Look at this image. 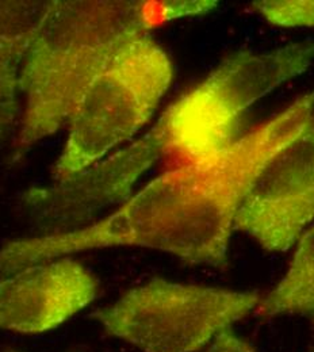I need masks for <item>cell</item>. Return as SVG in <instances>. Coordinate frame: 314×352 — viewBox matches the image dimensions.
Returning <instances> with one entry per match:
<instances>
[{
	"mask_svg": "<svg viewBox=\"0 0 314 352\" xmlns=\"http://www.w3.org/2000/svg\"><path fill=\"white\" fill-rule=\"evenodd\" d=\"M205 352H256V350L229 328L221 332Z\"/></svg>",
	"mask_w": 314,
	"mask_h": 352,
	"instance_id": "obj_12",
	"label": "cell"
},
{
	"mask_svg": "<svg viewBox=\"0 0 314 352\" xmlns=\"http://www.w3.org/2000/svg\"><path fill=\"white\" fill-rule=\"evenodd\" d=\"M49 3L0 0V148L19 129L23 111L21 69Z\"/></svg>",
	"mask_w": 314,
	"mask_h": 352,
	"instance_id": "obj_9",
	"label": "cell"
},
{
	"mask_svg": "<svg viewBox=\"0 0 314 352\" xmlns=\"http://www.w3.org/2000/svg\"><path fill=\"white\" fill-rule=\"evenodd\" d=\"M314 220V116L256 176L234 229L271 252H286Z\"/></svg>",
	"mask_w": 314,
	"mask_h": 352,
	"instance_id": "obj_7",
	"label": "cell"
},
{
	"mask_svg": "<svg viewBox=\"0 0 314 352\" xmlns=\"http://www.w3.org/2000/svg\"><path fill=\"white\" fill-rule=\"evenodd\" d=\"M256 313L263 318L290 314L314 320V225L300 237L287 272Z\"/></svg>",
	"mask_w": 314,
	"mask_h": 352,
	"instance_id": "obj_10",
	"label": "cell"
},
{
	"mask_svg": "<svg viewBox=\"0 0 314 352\" xmlns=\"http://www.w3.org/2000/svg\"><path fill=\"white\" fill-rule=\"evenodd\" d=\"M3 352H21V351H18V350H14V349H5V350H4V351Z\"/></svg>",
	"mask_w": 314,
	"mask_h": 352,
	"instance_id": "obj_13",
	"label": "cell"
},
{
	"mask_svg": "<svg viewBox=\"0 0 314 352\" xmlns=\"http://www.w3.org/2000/svg\"><path fill=\"white\" fill-rule=\"evenodd\" d=\"M260 304L258 292L181 285L155 278L91 317L144 352H195Z\"/></svg>",
	"mask_w": 314,
	"mask_h": 352,
	"instance_id": "obj_5",
	"label": "cell"
},
{
	"mask_svg": "<svg viewBox=\"0 0 314 352\" xmlns=\"http://www.w3.org/2000/svg\"><path fill=\"white\" fill-rule=\"evenodd\" d=\"M313 116L314 89L223 151L155 177L114 213L89 226L4 244L0 278L72 254L122 245L225 268L234 217L248 188Z\"/></svg>",
	"mask_w": 314,
	"mask_h": 352,
	"instance_id": "obj_1",
	"label": "cell"
},
{
	"mask_svg": "<svg viewBox=\"0 0 314 352\" xmlns=\"http://www.w3.org/2000/svg\"><path fill=\"white\" fill-rule=\"evenodd\" d=\"M96 294V279L72 258L26 267L0 278V329L49 332L87 308Z\"/></svg>",
	"mask_w": 314,
	"mask_h": 352,
	"instance_id": "obj_8",
	"label": "cell"
},
{
	"mask_svg": "<svg viewBox=\"0 0 314 352\" xmlns=\"http://www.w3.org/2000/svg\"><path fill=\"white\" fill-rule=\"evenodd\" d=\"M314 61V43L291 44L267 53L240 52L160 117L167 153L187 162L212 156L240 138L247 110Z\"/></svg>",
	"mask_w": 314,
	"mask_h": 352,
	"instance_id": "obj_4",
	"label": "cell"
},
{
	"mask_svg": "<svg viewBox=\"0 0 314 352\" xmlns=\"http://www.w3.org/2000/svg\"><path fill=\"white\" fill-rule=\"evenodd\" d=\"M167 153L164 129L157 124L131 146L102 159L80 174L34 187L21 195V209L36 236L65 234L99 220L109 208L124 204L132 188L161 155Z\"/></svg>",
	"mask_w": 314,
	"mask_h": 352,
	"instance_id": "obj_6",
	"label": "cell"
},
{
	"mask_svg": "<svg viewBox=\"0 0 314 352\" xmlns=\"http://www.w3.org/2000/svg\"><path fill=\"white\" fill-rule=\"evenodd\" d=\"M172 76L168 54L149 33L124 45L76 102L53 180L80 174L132 138L153 116Z\"/></svg>",
	"mask_w": 314,
	"mask_h": 352,
	"instance_id": "obj_3",
	"label": "cell"
},
{
	"mask_svg": "<svg viewBox=\"0 0 314 352\" xmlns=\"http://www.w3.org/2000/svg\"><path fill=\"white\" fill-rule=\"evenodd\" d=\"M255 8L272 25L284 28H314V0L255 1Z\"/></svg>",
	"mask_w": 314,
	"mask_h": 352,
	"instance_id": "obj_11",
	"label": "cell"
},
{
	"mask_svg": "<svg viewBox=\"0 0 314 352\" xmlns=\"http://www.w3.org/2000/svg\"><path fill=\"white\" fill-rule=\"evenodd\" d=\"M161 22L159 1H50L21 69L23 111L14 160L58 132L115 53Z\"/></svg>",
	"mask_w": 314,
	"mask_h": 352,
	"instance_id": "obj_2",
	"label": "cell"
}]
</instances>
